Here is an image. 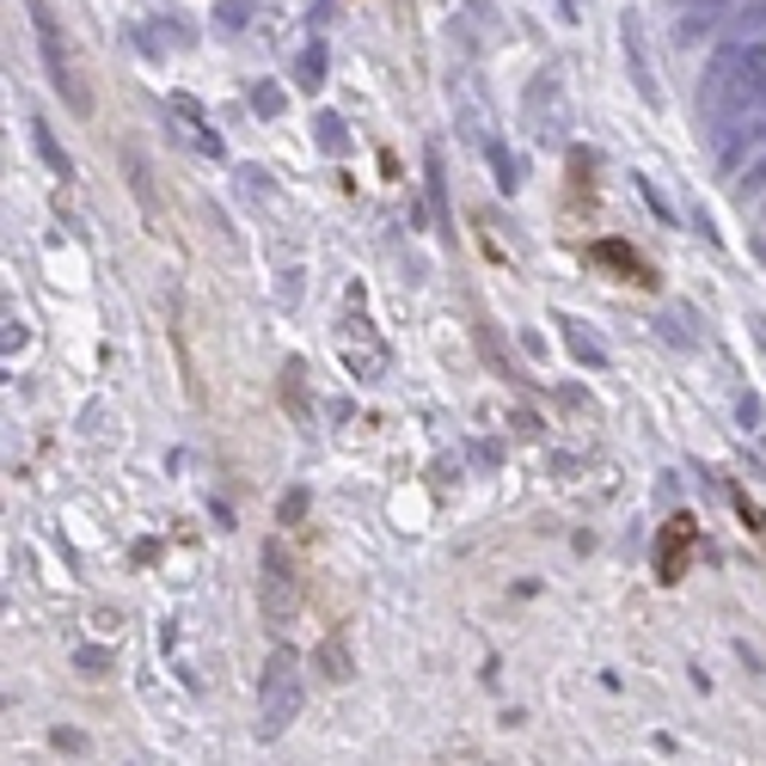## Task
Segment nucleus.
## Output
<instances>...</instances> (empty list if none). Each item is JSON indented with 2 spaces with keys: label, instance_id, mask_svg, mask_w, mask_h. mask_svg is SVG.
<instances>
[{
  "label": "nucleus",
  "instance_id": "nucleus-1",
  "mask_svg": "<svg viewBox=\"0 0 766 766\" xmlns=\"http://www.w3.org/2000/svg\"><path fill=\"white\" fill-rule=\"evenodd\" d=\"M295 711H300V662L288 650H276L264 687H258V723H264V735H282L295 723Z\"/></svg>",
  "mask_w": 766,
  "mask_h": 766
},
{
  "label": "nucleus",
  "instance_id": "nucleus-2",
  "mask_svg": "<svg viewBox=\"0 0 766 766\" xmlns=\"http://www.w3.org/2000/svg\"><path fill=\"white\" fill-rule=\"evenodd\" d=\"M295 608H300V577H295V564H288V552L270 540V552H264V613L276 626H288Z\"/></svg>",
  "mask_w": 766,
  "mask_h": 766
},
{
  "label": "nucleus",
  "instance_id": "nucleus-3",
  "mask_svg": "<svg viewBox=\"0 0 766 766\" xmlns=\"http://www.w3.org/2000/svg\"><path fill=\"white\" fill-rule=\"evenodd\" d=\"M32 13H37V25H44V49H49V68H56V80H62V93H68V105L86 117L93 110V93H86V74L74 68V56H68V44H62V32L49 25V13H44V0H32Z\"/></svg>",
  "mask_w": 766,
  "mask_h": 766
},
{
  "label": "nucleus",
  "instance_id": "nucleus-4",
  "mask_svg": "<svg viewBox=\"0 0 766 766\" xmlns=\"http://www.w3.org/2000/svg\"><path fill=\"white\" fill-rule=\"evenodd\" d=\"M687 552H693V521L674 516L669 533H662V558H657V577L662 582H681V570H687Z\"/></svg>",
  "mask_w": 766,
  "mask_h": 766
},
{
  "label": "nucleus",
  "instance_id": "nucleus-5",
  "mask_svg": "<svg viewBox=\"0 0 766 766\" xmlns=\"http://www.w3.org/2000/svg\"><path fill=\"white\" fill-rule=\"evenodd\" d=\"M350 331H356V338H350V344H344V362H350V368H356L362 380H368V375H380V368H387V350H380L375 338H368V319H356V326H350Z\"/></svg>",
  "mask_w": 766,
  "mask_h": 766
},
{
  "label": "nucleus",
  "instance_id": "nucleus-6",
  "mask_svg": "<svg viewBox=\"0 0 766 766\" xmlns=\"http://www.w3.org/2000/svg\"><path fill=\"white\" fill-rule=\"evenodd\" d=\"M319 662H326V681H350V657H344V644H338V638L319 650Z\"/></svg>",
  "mask_w": 766,
  "mask_h": 766
}]
</instances>
